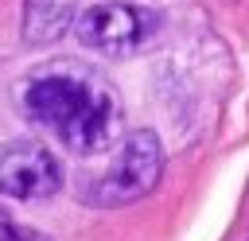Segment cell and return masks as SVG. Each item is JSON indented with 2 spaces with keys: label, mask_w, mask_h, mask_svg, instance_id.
Returning a JSON list of instances; mask_svg holds the SVG:
<instances>
[{
  "label": "cell",
  "mask_w": 249,
  "mask_h": 241,
  "mask_svg": "<svg viewBox=\"0 0 249 241\" xmlns=\"http://www.w3.org/2000/svg\"><path fill=\"white\" fill-rule=\"evenodd\" d=\"M23 109L35 124H43L54 140H62L78 155L105 152L124 124L117 86L97 70L74 62L35 70L23 86Z\"/></svg>",
  "instance_id": "obj_1"
},
{
  "label": "cell",
  "mask_w": 249,
  "mask_h": 241,
  "mask_svg": "<svg viewBox=\"0 0 249 241\" xmlns=\"http://www.w3.org/2000/svg\"><path fill=\"white\" fill-rule=\"evenodd\" d=\"M160 175H163V144L152 128H140V132L124 136V144L109 159V167L82 187V198L101 210L128 206V202L152 194L160 187Z\"/></svg>",
  "instance_id": "obj_2"
},
{
  "label": "cell",
  "mask_w": 249,
  "mask_h": 241,
  "mask_svg": "<svg viewBox=\"0 0 249 241\" xmlns=\"http://www.w3.org/2000/svg\"><path fill=\"white\" fill-rule=\"evenodd\" d=\"M160 27V16L152 8H140L132 0H101V4H89L74 31H78V43L97 51V54H109V58H121V54H132L140 51Z\"/></svg>",
  "instance_id": "obj_3"
},
{
  "label": "cell",
  "mask_w": 249,
  "mask_h": 241,
  "mask_svg": "<svg viewBox=\"0 0 249 241\" xmlns=\"http://www.w3.org/2000/svg\"><path fill=\"white\" fill-rule=\"evenodd\" d=\"M62 187L58 155L39 140H12L0 148V194L16 202L51 198Z\"/></svg>",
  "instance_id": "obj_4"
},
{
  "label": "cell",
  "mask_w": 249,
  "mask_h": 241,
  "mask_svg": "<svg viewBox=\"0 0 249 241\" xmlns=\"http://www.w3.org/2000/svg\"><path fill=\"white\" fill-rule=\"evenodd\" d=\"M78 0H23V43L51 47L78 23Z\"/></svg>",
  "instance_id": "obj_5"
},
{
  "label": "cell",
  "mask_w": 249,
  "mask_h": 241,
  "mask_svg": "<svg viewBox=\"0 0 249 241\" xmlns=\"http://www.w3.org/2000/svg\"><path fill=\"white\" fill-rule=\"evenodd\" d=\"M0 241H47V237H39L35 229H23V225H16V222L4 214V206H0Z\"/></svg>",
  "instance_id": "obj_6"
}]
</instances>
